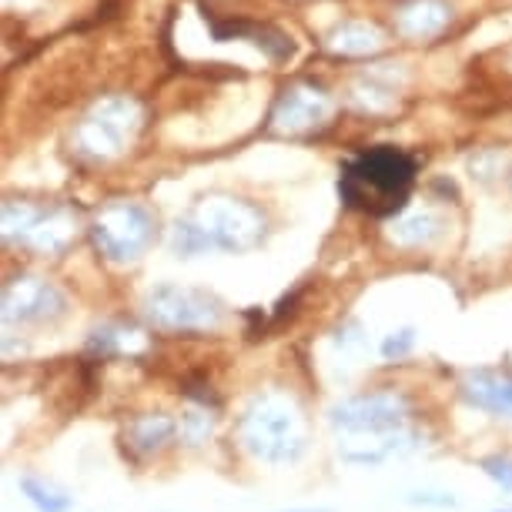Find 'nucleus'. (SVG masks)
<instances>
[{
	"label": "nucleus",
	"instance_id": "1",
	"mask_svg": "<svg viewBox=\"0 0 512 512\" xmlns=\"http://www.w3.org/2000/svg\"><path fill=\"white\" fill-rule=\"evenodd\" d=\"M415 181V161L399 148H372L352 158L338 178V195L362 215L385 218L405 208Z\"/></svg>",
	"mask_w": 512,
	"mask_h": 512
},
{
	"label": "nucleus",
	"instance_id": "2",
	"mask_svg": "<svg viewBox=\"0 0 512 512\" xmlns=\"http://www.w3.org/2000/svg\"><path fill=\"white\" fill-rule=\"evenodd\" d=\"M238 436L251 456L285 466L305 452V425L285 399H255L238 422Z\"/></svg>",
	"mask_w": 512,
	"mask_h": 512
},
{
	"label": "nucleus",
	"instance_id": "3",
	"mask_svg": "<svg viewBox=\"0 0 512 512\" xmlns=\"http://www.w3.org/2000/svg\"><path fill=\"white\" fill-rule=\"evenodd\" d=\"M405 415H409V399L399 392H372V395H355V399L335 405L332 425L342 432H399Z\"/></svg>",
	"mask_w": 512,
	"mask_h": 512
},
{
	"label": "nucleus",
	"instance_id": "4",
	"mask_svg": "<svg viewBox=\"0 0 512 512\" xmlns=\"http://www.w3.org/2000/svg\"><path fill=\"white\" fill-rule=\"evenodd\" d=\"M462 395L469 405L492 415H512V375L499 372H472L462 382Z\"/></svg>",
	"mask_w": 512,
	"mask_h": 512
},
{
	"label": "nucleus",
	"instance_id": "5",
	"mask_svg": "<svg viewBox=\"0 0 512 512\" xmlns=\"http://www.w3.org/2000/svg\"><path fill=\"white\" fill-rule=\"evenodd\" d=\"M175 302H164V295H158L151 302V318H158L168 328H191V325H211L218 318V312L211 308L205 298L198 305H191V292H171Z\"/></svg>",
	"mask_w": 512,
	"mask_h": 512
},
{
	"label": "nucleus",
	"instance_id": "6",
	"mask_svg": "<svg viewBox=\"0 0 512 512\" xmlns=\"http://www.w3.org/2000/svg\"><path fill=\"white\" fill-rule=\"evenodd\" d=\"M175 436V425H171L164 415H148V419H138L131 425V446L151 456V452H161Z\"/></svg>",
	"mask_w": 512,
	"mask_h": 512
},
{
	"label": "nucleus",
	"instance_id": "7",
	"mask_svg": "<svg viewBox=\"0 0 512 512\" xmlns=\"http://www.w3.org/2000/svg\"><path fill=\"white\" fill-rule=\"evenodd\" d=\"M21 492L27 499H31V506H37L41 512H71V496H64V492H54V489H47L44 482H37L31 476H24L21 479Z\"/></svg>",
	"mask_w": 512,
	"mask_h": 512
},
{
	"label": "nucleus",
	"instance_id": "8",
	"mask_svg": "<svg viewBox=\"0 0 512 512\" xmlns=\"http://www.w3.org/2000/svg\"><path fill=\"white\" fill-rule=\"evenodd\" d=\"M479 466H482V472H486L492 482H496V486L512 492V459H506V456H489V459H482Z\"/></svg>",
	"mask_w": 512,
	"mask_h": 512
},
{
	"label": "nucleus",
	"instance_id": "9",
	"mask_svg": "<svg viewBox=\"0 0 512 512\" xmlns=\"http://www.w3.org/2000/svg\"><path fill=\"white\" fill-rule=\"evenodd\" d=\"M409 506H429V509H456L459 499L456 496H446V492H412L405 496Z\"/></svg>",
	"mask_w": 512,
	"mask_h": 512
},
{
	"label": "nucleus",
	"instance_id": "10",
	"mask_svg": "<svg viewBox=\"0 0 512 512\" xmlns=\"http://www.w3.org/2000/svg\"><path fill=\"white\" fill-rule=\"evenodd\" d=\"M412 342H415V335L409 332V328H405V332H399V335H389V338H385V345H382V355H385V359H402V355L405 352H409L412 349Z\"/></svg>",
	"mask_w": 512,
	"mask_h": 512
},
{
	"label": "nucleus",
	"instance_id": "11",
	"mask_svg": "<svg viewBox=\"0 0 512 512\" xmlns=\"http://www.w3.org/2000/svg\"><path fill=\"white\" fill-rule=\"evenodd\" d=\"M208 432H211L208 419H198V415H188V419H185V439L191 442V446H198V442H205Z\"/></svg>",
	"mask_w": 512,
	"mask_h": 512
},
{
	"label": "nucleus",
	"instance_id": "12",
	"mask_svg": "<svg viewBox=\"0 0 512 512\" xmlns=\"http://www.w3.org/2000/svg\"><path fill=\"white\" fill-rule=\"evenodd\" d=\"M285 512H335V509H285Z\"/></svg>",
	"mask_w": 512,
	"mask_h": 512
},
{
	"label": "nucleus",
	"instance_id": "13",
	"mask_svg": "<svg viewBox=\"0 0 512 512\" xmlns=\"http://www.w3.org/2000/svg\"><path fill=\"white\" fill-rule=\"evenodd\" d=\"M496 512H509V509H496Z\"/></svg>",
	"mask_w": 512,
	"mask_h": 512
}]
</instances>
